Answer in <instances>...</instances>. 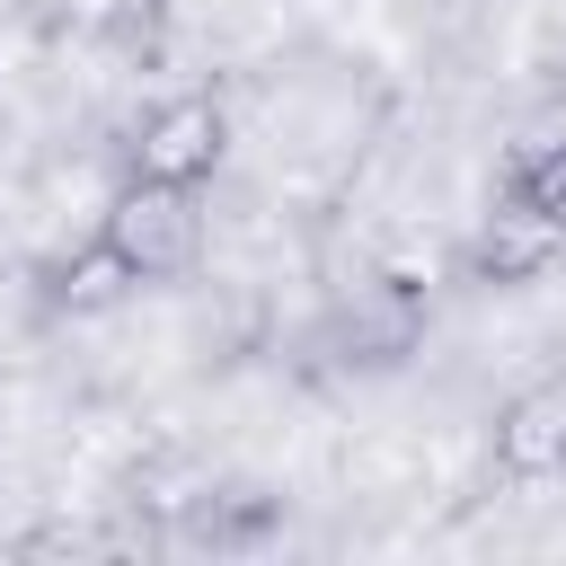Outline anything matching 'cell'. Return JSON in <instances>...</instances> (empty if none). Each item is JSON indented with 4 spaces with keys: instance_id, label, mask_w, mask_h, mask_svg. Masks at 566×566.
<instances>
[{
    "instance_id": "cell-4",
    "label": "cell",
    "mask_w": 566,
    "mask_h": 566,
    "mask_svg": "<svg viewBox=\"0 0 566 566\" xmlns=\"http://www.w3.org/2000/svg\"><path fill=\"white\" fill-rule=\"evenodd\" d=\"M557 239H566L557 221H539L522 195H504V203L478 221V248H469V265H478L486 283H531V274L557 256Z\"/></svg>"
},
{
    "instance_id": "cell-2",
    "label": "cell",
    "mask_w": 566,
    "mask_h": 566,
    "mask_svg": "<svg viewBox=\"0 0 566 566\" xmlns=\"http://www.w3.org/2000/svg\"><path fill=\"white\" fill-rule=\"evenodd\" d=\"M221 150H230V115H221V97L186 88V97H159V106L133 124V142H124V177L203 186V177L221 168Z\"/></svg>"
},
{
    "instance_id": "cell-3",
    "label": "cell",
    "mask_w": 566,
    "mask_h": 566,
    "mask_svg": "<svg viewBox=\"0 0 566 566\" xmlns=\"http://www.w3.org/2000/svg\"><path fill=\"white\" fill-rule=\"evenodd\" d=\"M495 469L504 478H557L566 469V389H522V398H504L495 407Z\"/></svg>"
},
{
    "instance_id": "cell-6",
    "label": "cell",
    "mask_w": 566,
    "mask_h": 566,
    "mask_svg": "<svg viewBox=\"0 0 566 566\" xmlns=\"http://www.w3.org/2000/svg\"><path fill=\"white\" fill-rule=\"evenodd\" d=\"M124 292H133V265H124L106 239H88V248H71V256L53 265V292H44V301L71 310V318H88V310H115Z\"/></svg>"
},
{
    "instance_id": "cell-7",
    "label": "cell",
    "mask_w": 566,
    "mask_h": 566,
    "mask_svg": "<svg viewBox=\"0 0 566 566\" xmlns=\"http://www.w3.org/2000/svg\"><path fill=\"white\" fill-rule=\"evenodd\" d=\"M504 195H522L539 221L566 230V142H531V150L513 159V186H504Z\"/></svg>"
},
{
    "instance_id": "cell-5",
    "label": "cell",
    "mask_w": 566,
    "mask_h": 566,
    "mask_svg": "<svg viewBox=\"0 0 566 566\" xmlns=\"http://www.w3.org/2000/svg\"><path fill=\"white\" fill-rule=\"evenodd\" d=\"M416 327H424V301H416V283H398V274H380V283H363V292L345 301V345H354L363 363H398V354L416 345Z\"/></svg>"
},
{
    "instance_id": "cell-1",
    "label": "cell",
    "mask_w": 566,
    "mask_h": 566,
    "mask_svg": "<svg viewBox=\"0 0 566 566\" xmlns=\"http://www.w3.org/2000/svg\"><path fill=\"white\" fill-rule=\"evenodd\" d=\"M97 239L133 265V283H177L203 256V195L168 177H124L97 212Z\"/></svg>"
}]
</instances>
